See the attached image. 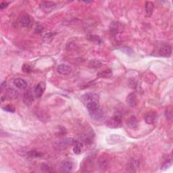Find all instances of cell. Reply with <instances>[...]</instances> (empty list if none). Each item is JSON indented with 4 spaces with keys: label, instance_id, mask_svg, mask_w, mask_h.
Listing matches in <instances>:
<instances>
[{
    "label": "cell",
    "instance_id": "6da1fadb",
    "mask_svg": "<svg viewBox=\"0 0 173 173\" xmlns=\"http://www.w3.org/2000/svg\"><path fill=\"white\" fill-rule=\"evenodd\" d=\"M122 120L120 115H115V116L110 118L106 121L107 127L112 128H119L122 126Z\"/></svg>",
    "mask_w": 173,
    "mask_h": 173
},
{
    "label": "cell",
    "instance_id": "7a4b0ae2",
    "mask_svg": "<svg viewBox=\"0 0 173 173\" xmlns=\"http://www.w3.org/2000/svg\"><path fill=\"white\" fill-rule=\"evenodd\" d=\"M123 29V26L121 23L116 21L112 22L110 25V32L113 37H116L121 33Z\"/></svg>",
    "mask_w": 173,
    "mask_h": 173
},
{
    "label": "cell",
    "instance_id": "3957f363",
    "mask_svg": "<svg viewBox=\"0 0 173 173\" xmlns=\"http://www.w3.org/2000/svg\"><path fill=\"white\" fill-rule=\"evenodd\" d=\"M172 53V49L168 43H164L159 48V54L163 57H170Z\"/></svg>",
    "mask_w": 173,
    "mask_h": 173
},
{
    "label": "cell",
    "instance_id": "277c9868",
    "mask_svg": "<svg viewBox=\"0 0 173 173\" xmlns=\"http://www.w3.org/2000/svg\"><path fill=\"white\" fill-rule=\"evenodd\" d=\"M73 168V164L70 160H64L60 164L59 169L62 172H69Z\"/></svg>",
    "mask_w": 173,
    "mask_h": 173
},
{
    "label": "cell",
    "instance_id": "5b68a950",
    "mask_svg": "<svg viewBox=\"0 0 173 173\" xmlns=\"http://www.w3.org/2000/svg\"><path fill=\"white\" fill-rule=\"evenodd\" d=\"M144 120L147 125H153L157 120V113L153 111L148 112L145 116Z\"/></svg>",
    "mask_w": 173,
    "mask_h": 173
},
{
    "label": "cell",
    "instance_id": "8992f818",
    "mask_svg": "<svg viewBox=\"0 0 173 173\" xmlns=\"http://www.w3.org/2000/svg\"><path fill=\"white\" fill-rule=\"evenodd\" d=\"M57 72L60 75H68L72 72V68L66 64H60L57 67Z\"/></svg>",
    "mask_w": 173,
    "mask_h": 173
},
{
    "label": "cell",
    "instance_id": "52a82bcc",
    "mask_svg": "<svg viewBox=\"0 0 173 173\" xmlns=\"http://www.w3.org/2000/svg\"><path fill=\"white\" fill-rule=\"evenodd\" d=\"M33 101H34L33 95H32L31 91L30 89L27 90L24 93L23 96V101L24 104L27 106H29L31 105L32 103L33 102Z\"/></svg>",
    "mask_w": 173,
    "mask_h": 173
},
{
    "label": "cell",
    "instance_id": "ba28073f",
    "mask_svg": "<svg viewBox=\"0 0 173 173\" xmlns=\"http://www.w3.org/2000/svg\"><path fill=\"white\" fill-rule=\"evenodd\" d=\"M45 83L43 82L38 83L35 87V94L37 98H40L43 95L44 91L45 89Z\"/></svg>",
    "mask_w": 173,
    "mask_h": 173
},
{
    "label": "cell",
    "instance_id": "9c48e42d",
    "mask_svg": "<svg viewBox=\"0 0 173 173\" xmlns=\"http://www.w3.org/2000/svg\"><path fill=\"white\" fill-rule=\"evenodd\" d=\"M81 100L84 103L92 100L99 101V95L96 93H88L82 96Z\"/></svg>",
    "mask_w": 173,
    "mask_h": 173
},
{
    "label": "cell",
    "instance_id": "30bf717a",
    "mask_svg": "<svg viewBox=\"0 0 173 173\" xmlns=\"http://www.w3.org/2000/svg\"><path fill=\"white\" fill-rule=\"evenodd\" d=\"M89 115L93 120H96V121H101V120H103L104 118H105V115H104L101 108L92 112V113H90Z\"/></svg>",
    "mask_w": 173,
    "mask_h": 173
},
{
    "label": "cell",
    "instance_id": "8fae6325",
    "mask_svg": "<svg viewBox=\"0 0 173 173\" xmlns=\"http://www.w3.org/2000/svg\"><path fill=\"white\" fill-rule=\"evenodd\" d=\"M108 164H109L108 156H101L100 159H99L98 165H99V167H100V168H101V170L106 169L107 167H108Z\"/></svg>",
    "mask_w": 173,
    "mask_h": 173
},
{
    "label": "cell",
    "instance_id": "7c38bea8",
    "mask_svg": "<svg viewBox=\"0 0 173 173\" xmlns=\"http://www.w3.org/2000/svg\"><path fill=\"white\" fill-rule=\"evenodd\" d=\"M19 22H20V24L23 26L27 27L30 25V24L31 23V20L30 16L26 14H22L19 19Z\"/></svg>",
    "mask_w": 173,
    "mask_h": 173
},
{
    "label": "cell",
    "instance_id": "4fadbf2b",
    "mask_svg": "<svg viewBox=\"0 0 173 173\" xmlns=\"http://www.w3.org/2000/svg\"><path fill=\"white\" fill-rule=\"evenodd\" d=\"M153 9H154V4L152 2H147L145 3V15L147 17H150L153 14Z\"/></svg>",
    "mask_w": 173,
    "mask_h": 173
},
{
    "label": "cell",
    "instance_id": "5bb4252c",
    "mask_svg": "<svg viewBox=\"0 0 173 173\" xmlns=\"http://www.w3.org/2000/svg\"><path fill=\"white\" fill-rule=\"evenodd\" d=\"M138 125L139 121L135 116H131L127 122V127L130 128H133V129H136L138 127Z\"/></svg>",
    "mask_w": 173,
    "mask_h": 173
},
{
    "label": "cell",
    "instance_id": "9a60e30c",
    "mask_svg": "<svg viewBox=\"0 0 173 173\" xmlns=\"http://www.w3.org/2000/svg\"><path fill=\"white\" fill-rule=\"evenodd\" d=\"M14 85L17 88H19V89H24L27 87V83L26 81L21 78L16 79L14 81Z\"/></svg>",
    "mask_w": 173,
    "mask_h": 173
},
{
    "label": "cell",
    "instance_id": "2e32d148",
    "mask_svg": "<svg viewBox=\"0 0 173 173\" xmlns=\"http://www.w3.org/2000/svg\"><path fill=\"white\" fill-rule=\"evenodd\" d=\"M137 95H135V93H132L127 96V103H128V106H130L131 107L135 106V105L137 104Z\"/></svg>",
    "mask_w": 173,
    "mask_h": 173
},
{
    "label": "cell",
    "instance_id": "e0dca14e",
    "mask_svg": "<svg viewBox=\"0 0 173 173\" xmlns=\"http://www.w3.org/2000/svg\"><path fill=\"white\" fill-rule=\"evenodd\" d=\"M56 6V4H54V2H43L40 5L41 9H42L43 10H51L52 9H54V7Z\"/></svg>",
    "mask_w": 173,
    "mask_h": 173
},
{
    "label": "cell",
    "instance_id": "ac0fdd59",
    "mask_svg": "<svg viewBox=\"0 0 173 173\" xmlns=\"http://www.w3.org/2000/svg\"><path fill=\"white\" fill-rule=\"evenodd\" d=\"M93 135H92L91 132L87 133L83 136V141L86 145L91 144L93 143Z\"/></svg>",
    "mask_w": 173,
    "mask_h": 173
},
{
    "label": "cell",
    "instance_id": "d6986e66",
    "mask_svg": "<svg viewBox=\"0 0 173 173\" xmlns=\"http://www.w3.org/2000/svg\"><path fill=\"white\" fill-rule=\"evenodd\" d=\"M56 35V32H47L43 36V41L44 43H49L52 40H53L55 35Z\"/></svg>",
    "mask_w": 173,
    "mask_h": 173
},
{
    "label": "cell",
    "instance_id": "ffe728a7",
    "mask_svg": "<svg viewBox=\"0 0 173 173\" xmlns=\"http://www.w3.org/2000/svg\"><path fill=\"white\" fill-rule=\"evenodd\" d=\"M139 164L136 160H131L129 163L128 164L127 168L128 169L129 171H135L136 168H138Z\"/></svg>",
    "mask_w": 173,
    "mask_h": 173
},
{
    "label": "cell",
    "instance_id": "44dd1931",
    "mask_svg": "<svg viewBox=\"0 0 173 173\" xmlns=\"http://www.w3.org/2000/svg\"><path fill=\"white\" fill-rule=\"evenodd\" d=\"M6 94L8 97L10 98H17L18 96V92L17 91L13 89H8L6 91Z\"/></svg>",
    "mask_w": 173,
    "mask_h": 173
},
{
    "label": "cell",
    "instance_id": "7402d4cb",
    "mask_svg": "<svg viewBox=\"0 0 173 173\" xmlns=\"http://www.w3.org/2000/svg\"><path fill=\"white\" fill-rule=\"evenodd\" d=\"M82 144L80 142H75L73 144V152L76 154H79L81 152Z\"/></svg>",
    "mask_w": 173,
    "mask_h": 173
},
{
    "label": "cell",
    "instance_id": "603a6c76",
    "mask_svg": "<svg viewBox=\"0 0 173 173\" xmlns=\"http://www.w3.org/2000/svg\"><path fill=\"white\" fill-rule=\"evenodd\" d=\"M112 71L110 70H106L105 71H103V72L98 73L97 76H98V77L101 78H108L112 76Z\"/></svg>",
    "mask_w": 173,
    "mask_h": 173
},
{
    "label": "cell",
    "instance_id": "cb8c5ba5",
    "mask_svg": "<svg viewBox=\"0 0 173 173\" xmlns=\"http://www.w3.org/2000/svg\"><path fill=\"white\" fill-rule=\"evenodd\" d=\"M28 156L30 158H41L42 156V154L39 152H37L35 150H31L28 152Z\"/></svg>",
    "mask_w": 173,
    "mask_h": 173
},
{
    "label": "cell",
    "instance_id": "d4e9b609",
    "mask_svg": "<svg viewBox=\"0 0 173 173\" xmlns=\"http://www.w3.org/2000/svg\"><path fill=\"white\" fill-rule=\"evenodd\" d=\"M101 66V63L99 60H92L89 63V66L93 68H98Z\"/></svg>",
    "mask_w": 173,
    "mask_h": 173
},
{
    "label": "cell",
    "instance_id": "484cf974",
    "mask_svg": "<svg viewBox=\"0 0 173 173\" xmlns=\"http://www.w3.org/2000/svg\"><path fill=\"white\" fill-rule=\"evenodd\" d=\"M165 115L166 119L168 120H172V110L171 106H169L166 108V112H165Z\"/></svg>",
    "mask_w": 173,
    "mask_h": 173
},
{
    "label": "cell",
    "instance_id": "4316f807",
    "mask_svg": "<svg viewBox=\"0 0 173 173\" xmlns=\"http://www.w3.org/2000/svg\"><path fill=\"white\" fill-rule=\"evenodd\" d=\"M22 69H23V71L24 73H30L32 71V69L31 67V66L29 64H23Z\"/></svg>",
    "mask_w": 173,
    "mask_h": 173
},
{
    "label": "cell",
    "instance_id": "83f0119b",
    "mask_svg": "<svg viewBox=\"0 0 173 173\" xmlns=\"http://www.w3.org/2000/svg\"><path fill=\"white\" fill-rule=\"evenodd\" d=\"M41 169L43 172H53L52 169L50 166H49L47 164H42V166H41Z\"/></svg>",
    "mask_w": 173,
    "mask_h": 173
},
{
    "label": "cell",
    "instance_id": "f1b7e54d",
    "mask_svg": "<svg viewBox=\"0 0 173 173\" xmlns=\"http://www.w3.org/2000/svg\"><path fill=\"white\" fill-rule=\"evenodd\" d=\"M172 160H170L168 162H166L164 164V165L162 166L161 169L163 170V171H164V170H166L167 168H170V167L172 166Z\"/></svg>",
    "mask_w": 173,
    "mask_h": 173
},
{
    "label": "cell",
    "instance_id": "f546056e",
    "mask_svg": "<svg viewBox=\"0 0 173 173\" xmlns=\"http://www.w3.org/2000/svg\"><path fill=\"white\" fill-rule=\"evenodd\" d=\"M3 109H4L5 111H7V112H15V108L11 105L5 106V107H4V108Z\"/></svg>",
    "mask_w": 173,
    "mask_h": 173
},
{
    "label": "cell",
    "instance_id": "4dcf8cb0",
    "mask_svg": "<svg viewBox=\"0 0 173 173\" xmlns=\"http://www.w3.org/2000/svg\"><path fill=\"white\" fill-rule=\"evenodd\" d=\"M89 39L91 41H93V42H95V41L97 43H101L100 38L97 36H95V35H91V36L89 37Z\"/></svg>",
    "mask_w": 173,
    "mask_h": 173
},
{
    "label": "cell",
    "instance_id": "1f68e13d",
    "mask_svg": "<svg viewBox=\"0 0 173 173\" xmlns=\"http://www.w3.org/2000/svg\"><path fill=\"white\" fill-rule=\"evenodd\" d=\"M8 5V3L7 2H2V4H0V9L1 10H4V8H7V6Z\"/></svg>",
    "mask_w": 173,
    "mask_h": 173
},
{
    "label": "cell",
    "instance_id": "d6a6232c",
    "mask_svg": "<svg viewBox=\"0 0 173 173\" xmlns=\"http://www.w3.org/2000/svg\"><path fill=\"white\" fill-rule=\"evenodd\" d=\"M5 86H6V81H4V83H3L2 84V85H1V89L2 91L4 89V88H5Z\"/></svg>",
    "mask_w": 173,
    "mask_h": 173
}]
</instances>
